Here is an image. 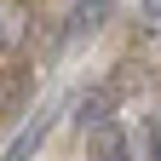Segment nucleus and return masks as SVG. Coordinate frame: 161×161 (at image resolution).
Masks as SVG:
<instances>
[{"mask_svg": "<svg viewBox=\"0 0 161 161\" xmlns=\"http://www.w3.org/2000/svg\"><path fill=\"white\" fill-rule=\"evenodd\" d=\"M35 29V0H0V58L17 52Z\"/></svg>", "mask_w": 161, "mask_h": 161, "instance_id": "obj_1", "label": "nucleus"}, {"mask_svg": "<svg viewBox=\"0 0 161 161\" xmlns=\"http://www.w3.org/2000/svg\"><path fill=\"white\" fill-rule=\"evenodd\" d=\"M155 6H161V0H144V17H155Z\"/></svg>", "mask_w": 161, "mask_h": 161, "instance_id": "obj_3", "label": "nucleus"}, {"mask_svg": "<svg viewBox=\"0 0 161 161\" xmlns=\"http://www.w3.org/2000/svg\"><path fill=\"white\" fill-rule=\"evenodd\" d=\"M109 6H115V0H80V23H98Z\"/></svg>", "mask_w": 161, "mask_h": 161, "instance_id": "obj_2", "label": "nucleus"}]
</instances>
